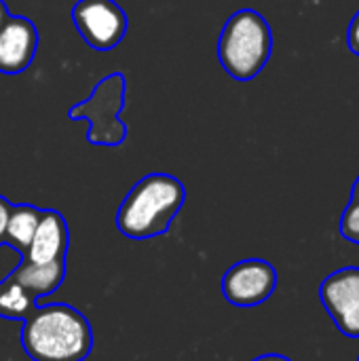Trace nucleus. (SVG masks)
Wrapping results in <instances>:
<instances>
[{
  "instance_id": "f257e3e1",
  "label": "nucleus",
  "mask_w": 359,
  "mask_h": 361,
  "mask_svg": "<svg viewBox=\"0 0 359 361\" xmlns=\"http://www.w3.org/2000/svg\"><path fill=\"white\" fill-rule=\"evenodd\" d=\"M21 345L32 361H83L93 349V330L70 305L36 307L23 322Z\"/></svg>"
},
{
  "instance_id": "2eb2a0df",
  "label": "nucleus",
  "mask_w": 359,
  "mask_h": 361,
  "mask_svg": "<svg viewBox=\"0 0 359 361\" xmlns=\"http://www.w3.org/2000/svg\"><path fill=\"white\" fill-rule=\"evenodd\" d=\"M11 209H13V205L0 195V239L4 237V231H6V222H8Z\"/></svg>"
},
{
  "instance_id": "7ed1b4c3",
  "label": "nucleus",
  "mask_w": 359,
  "mask_h": 361,
  "mask_svg": "<svg viewBox=\"0 0 359 361\" xmlns=\"http://www.w3.org/2000/svg\"><path fill=\"white\" fill-rule=\"evenodd\" d=\"M273 51L269 21L254 8H241L229 17L218 38V59L235 80L256 78Z\"/></svg>"
},
{
  "instance_id": "20e7f679",
  "label": "nucleus",
  "mask_w": 359,
  "mask_h": 361,
  "mask_svg": "<svg viewBox=\"0 0 359 361\" xmlns=\"http://www.w3.org/2000/svg\"><path fill=\"white\" fill-rule=\"evenodd\" d=\"M127 80L121 72L102 78L91 97L70 108V121H89L87 140L95 146H118L127 137V125L118 118L125 108Z\"/></svg>"
},
{
  "instance_id": "1a4fd4ad",
  "label": "nucleus",
  "mask_w": 359,
  "mask_h": 361,
  "mask_svg": "<svg viewBox=\"0 0 359 361\" xmlns=\"http://www.w3.org/2000/svg\"><path fill=\"white\" fill-rule=\"evenodd\" d=\"M68 252V224L55 209H42L36 233L25 250V260L34 264H47L66 260Z\"/></svg>"
},
{
  "instance_id": "6ab92c4d",
  "label": "nucleus",
  "mask_w": 359,
  "mask_h": 361,
  "mask_svg": "<svg viewBox=\"0 0 359 361\" xmlns=\"http://www.w3.org/2000/svg\"><path fill=\"white\" fill-rule=\"evenodd\" d=\"M358 361H359V357H358Z\"/></svg>"
},
{
  "instance_id": "f8f14e48",
  "label": "nucleus",
  "mask_w": 359,
  "mask_h": 361,
  "mask_svg": "<svg viewBox=\"0 0 359 361\" xmlns=\"http://www.w3.org/2000/svg\"><path fill=\"white\" fill-rule=\"evenodd\" d=\"M36 309V298L30 296L17 281L6 277L0 281V317L2 319H28Z\"/></svg>"
},
{
  "instance_id": "ddd939ff",
  "label": "nucleus",
  "mask_w": 359,
  "mask_h": 361,
  "mask_svg": "<svg viewBox=\"0 0 359 361\" xmlns=\"http://www.w3.org/2000/svg\"><path fill=\"white\" fill-rule=\"evenodd\" d=\"M341 235L347 241L359 245V205L353 201L345 207V212L341 216Z\"/></svg>"
},
{
  "instance_id": "39448f33",
  "label": "nucleus",
  "mask_w": 359,
  "mask_h": 361,
  "mask_svg": "<svg viewBox=\"0 0 359 361\" xmlns=\"http://www.w3.org/2000/svg\"><path fill=\"white\" fill-rule=\"evenodd\" d=\"M72 21L80 38L95 51L114 49L127 34V13L114 0H78Z\"/></svg>"
},
{
  "instance_id": "f03ea898",
  "label": "nucleus",
  "mask_w": 359,
  "mask_h": 361,
  "mask_svg": "<svg viewBox=\"0 0 359 361\" xmlns=\"http://www.w3.org/2000/svg\"><path fill=\"white\" fill-rule=\"evenodd\" d=\"M186 199L184 184L169 173L142 178L116 212V228L127 239H154L165 235Z\"/></svg>"
},
{
  "instance_id": "0eeeda50",
  "label": "nucleus",
  "mask_w": 359,
  "mask_h": 361,
  "mask_svg": "<svg viewBox=\"0 0 359 361\" xmlns=\"http://www.w3.org/2000/svg\"><path fill=\"white\" fill-rule=\"evenodd\" d=\"M320 298L336 328L349 338H359V267H345L328 275Z\"/></svg>"
},
{
  "instance_id": "423d86ee",
  "label": "nucleus",
  "mask_w": 359,
  "mask_h": 361,
  "mask_svg": "<svg viewBox=\"0 0 359 361\" xmlns=\"http://www.w3.org/2000/svg\"><path fill=\"white\" fill-rule=\"evenodd\" d=\"M277 288V271L271 262L250 258L233 264L222 277V294L235 307H258Z\"/></svg>"
},
{
  "instance_id": "9d476101",
  "label": "nucleus",
  "mask_w": 359,
  "mask_h": 361,
  "mask_svg": "<svg viewBox=\"0 0 359 361\" xmlns=\"http://www.w3.org/2000/svg\"><path fill=\"white\" fill-rule=\"evenodd\" d=\"M8 277L38 300L42 296L53 294L61 286L66 277V260H55L47 264H34L23 260Z\"/></svg>"
},
{
  "instance_id": "6e6552de",
  "label": "nucleus",
  "mask_w": 359,
  "mask_h": 361,
  "mask_svg": "<svg viewBox=\"0 0 359 361\" xmlns=\"http://www.w3.org/2000/svg\"><path fill=\"white\" fill-rule=\"evenodd\" d=\"M38 49V30L28 17H8L0 30V72L21 74Z\"/></svg>"
},
{
  "instance_id": "4468645a",
  "label": "nucleus",
  "mask_w": 359,
  "mask_h": 361,
  "mask_svg": "<svg viewBox=\"0 0 359 361\" xmlns=\"http://www.w3.org/2000/svg\"><path fill=\"white\" fill-rule=\"evenodd\" d=\"M347 47L353 55L359 57V11L355 13V17L351 19L349 23V30H347Z\"/></svg>"
},
{
  "instance_id": "f3484780",
  "label": "nucleus",
  "mask_w": 359,
  "mask_h": 361,
  "mask_svg": "<svg viewBox=\"0 0 359 361\" xmlns=\"http://www.w3.org/2000/svg\"><path fill=\"white\" fill-rule=\"evenodd\" d=\"M8 17H11V15H8V11H6L4 2L0 0V30H2V25H4V23L8 21Z\"/></svg>"
},
{
  "instance_id": "9b49d317",
  "label": "nucleus",
  "mask_w": 359,
  "mask_h": 361,
  "mask_svg": "<svg viewBox=\"0 0 359 361\" xmlns=\"http://www.w3.org/2000/svg\"><path fill=\"white\" fill-rule=\"evenodd\" d=\"M40 214H42V209L32 207V205H13L2 239L17 252L25 254V250L36 233V226L40 222Z\"/></svg>"
},
{
  "instance_id": "dca6fc26",
  "label": "nucleus",
  "mask_w": 359,
  "mask_h": 361,
  "mask_svg": "<svg viewBox=\"0 0 359 361\" xmlns=\"http://www.w3.org/2000/svg\"><path fill=\"white\" fill-rule=\"evenodd\" d=\"M252 361H292L290 357H286V355H279V353H267V355H260V357H256V360Z\"/></svg>"
},
{
  "instance_id": "a211bd4d",
  "label": "nucleus",
  "mask_w": 359,
  "mask_h": 361,
  "mask_svg": "<svg viewBox=\"0 0 359 361\" xmlns=\"http://www.w3.org/2000/svg\"><path fill=\"white\" fill-rule=\"evenodd\" d=\"M351 201L359 205V178L355 180V184H353V190H351Z\"/></svg>"
}]
</instances>
